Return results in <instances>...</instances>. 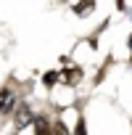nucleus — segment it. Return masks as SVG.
Wrapping results in <instances>:
<instances>
[{
	"label": "nucleus",
	"mask_w": 132,
	"mask_h": 135,
	"mask_svg": "<svg viewBox=\"0 0 132 135\" xmlns=\"http://www.w3.org/2000/svg\"><path fill=\"white\" fill-rule=\"evenodd\" d=\"M79 80H82V72L77 69V66H74V69H63L61 72V82L63 85H77Z\"/></svg>",
	"instance_id": "obj_3"
},
{
	"label": "nucleus",
	"mask_w": 132,
	"mask_h": 135,
	"mask_svg": "<svg viewBox=\"0 0 132 135\" xmlns=\"http://www.w3.org/2000/svg\"><path fill=\"white\" fill-rule=\"evenodd\" d=\"M129 48H132V35H129Z\"/></svg>",
	"instance_id": "obj_6"
},
{
	"label": "nucleus",
	"mask_w": 132,
	"mask_h": 135,
	"mask_svg": "<svg viewBox=\"0 0 132 135\" xmlns=\"http://www.w3.org/2000/svg\"><path fill=\"white\" fill-rule=\"evenodd\" d=\"M58 74H61V72H48V74L42 77V82H45V88H53V85H55V82L61 80Z\"/></svg>",
	"instance_id": "obj_5"
},
{
	"label": "nucleus",
	"mask_w": 132,
	"mask_h": 135,
	"mask_svg": "<svg viewBox=\"0 0 132 135\" xmlns=\"http://www.w3.org/2000/svg\"><path fill=\"white\" fill-rule=\"evenodd\" d=\"M13 122H16V127H19V130H24L29 122H34V114H32V109H29L27 103H21V106L16 109V114H13Z\"/></svg>",
	"instance_id": "obj_2"
},
{
	"label": "nucleus",
	"mask_w": 132,
	"mask_h": 135,
	"mask_svg": "<svg viewBox=\"0 0 132 135\" xmlns=\"http://www.w3.org/2000/svg\"><path fill=\"white\" fill-rule=\"evenodd\" d=\"M90 11H95V0H82V3L74 6V13L77 16H87Z\"/></svg>",
	"instance_id": "obj_4"
},
{
	"label": "nucleus",
	"mask_w": 132,
	"mask_h": 135,
	"mask_svg": "<svg viewBox=\"0 0 132 135\" xmlns=\"http://www.w3.org/2000/svg\"><path fill=\"white\" fill-rule=\"evenodd\" d=\"M16 109V93L11 88H3L0 90V114H11Z\"/></svg>",
	"instance_id": "obj_1"
}]
</instances>
